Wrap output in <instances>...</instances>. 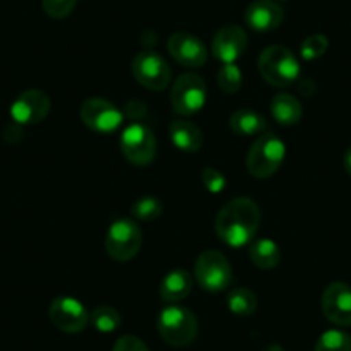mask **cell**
Returning <instances> with one entry per match:
<instances>
[{"mask_svg":"<svg viewBox=\"0 0 351 351\" xmlns=\"http://www.w3.org/2000/svg\"><path fill=\"white\" fill-rule=\"evenodd\" d=\"M327 47H329V40L326 36L312 35L303 40L300 53H302V57L305 60H315L327 52Z\"/></svg>","mask_w":351,"mask_h":351,"instance_id":"4316f807","label":"cell"},{"mask_svg":"<svg viewBox=\"0 0 351 351\" xmlns=\"http://www.w3.org/2000/svg\"><path fill=\"white\" fill-rule=\"evenodd\" d=\"M217 83L222 92L228 93V95H232V93L238 92L243 84L241 69L234 62L222 64L217 73Z\"/></svg>","mask_w":351,"mask_h":351,"instance_id":"d4e9b609","label":"cell"},{"mask_svg":"<svg viewBox=\"0 0 351 351\" xmlns=\"http://www.w3.org/2000/svg\"><path fill=\"white\" fill-rule=\"evenodd\" d=\"M260 228V208L252 198L238 197L224 205L215 219V232L226 245H250Z\"/></svg>","mask_w":351,"mask_h":351,"instance_id":"6da1fadb","label":"cell"},{"mask_svg":"<svg viewBox=\"0 0 351 351\" xmlns=\"http://www.w3.org/2000/svg\"><path fill=\"white\" fill-rule=\"evenodd\" d=\"M263 351H285L281 346H278V344H271V346H267Z\"/></svg>","mask_w":351,"mask_h":351,"instance_id":"d6a6232c","label":"cell"},{"mask_svg":"<svg viewBox=\"0 0 351 351\" xmlns=\"http://www.w3.org/2000/svg\"><path fill=\"white\" fill-rule=\"evenodd\" d=\"M50 102L49 95L42 90H26L11 106V117L16 124H38L49 116Z\"/></svg>","mask_w":351,"mask_h":351,"instance_id":"7c38bea8","label":"cell"},{"mask_svg":"<svg viewBox=\"0 0 351 351\" xmlns=\"http://www.w3.org/2000/svg\"><path fill=\"white\" fill-rule=\"evenodd\" d=\"M80 117L95 133H114L121 126L124 114L106 99H88L80 107Z\"/></svg>","mask_w":351,"mask_h":351,"instance_id":"30bf717a","label":"cell"},{"mask_svg":"<svg viewBox=\"0 0 351 351\" xmlns=\"http://www.w3.org/2000/svg\"><path fill=\"white\" fill-rule=\"evenodd\" d=\"M207 100V86L198 74H181L171 92V104L180 116H193L204 109Z\"/></svg>","mask_w":351,"mask_h":351,"instance_id":"ba28073f","label":"cell"},{"mask_svg":"<svg viewBox=\"0 0 351 351\" xmlns=\"http://www.w3.org/2000/svg\"><path fill=\"white\" fill-rule=\"evenodd\" d=\"M322 312L334 326H351V288L346 282H330L324 289Z\"/></svg>","mask_w":351,"mask_h":351,"instance_id":"4fadbf2b","label":"cell"},{"mask_svg":"<svg viewBox=\"0 0 351 351\" xmlns=\"http://www.w3.org/2000/svg\"><path fill=\"white\" fill-rule=\"evenodd\" d=\"M114 351H150L147 344L136 336H123L114 344Z\"/></svg>","mask_w":351,"mask_h":351,"instance_id":"f546056e","label":"cell"},{"mask_svg":"<svg viewBox=\"0 0 351 351\" xmlns=\"http://www.w3.org/2000/svg\"><path fill=\"white\" fill-rule=\"evenodd\" d=\"M202 181L210 193H221L226 188V178L221 171L214 167H205L202 171Z\"/></svg>","mask_w":351,"mask_h":351,"instance_id":"f1b7e54d","label":"cell"},{"mask_svg":"<svg viewBox=\"0 0 351 351\" xmlns=\"http://www.w3.org/2000/svg\"><path fill=\"white\" fill-rule=\"evenodd\" d=\"M77 0H42L43 11L53 19H64L74 11Z\"/></svg>","mask_w":351,"mask_h":351,"instance_id":"83f0119b","label":"cell"},{"mask_svg":"<svg viewBox=\"0 0 351 351\" xmlns=\"http://www.w3.org/2000/svg\"><path fill=\"white\" fill-rule=\"evenodd\" d=\"M229 128L232 133L238 136H255L265 131L267 128V121L262 114L255 112L252 109H239L229 117Z\"/></svg>","mask_w":351,"mask_h":351,"instance_id":"ffe728a7","label":"cell"},{"mask_svg":"<svg viewBox=\"0 0 351 351\" xmlns=\"http://www.w3.org/2000/svg\"><path fill=\"white\" fill-rule=\"evenodd\" d=\"M195 278L198 285L210 293L226 291L232 282V267L226 255L215 250L200 253L195 263Z\"/></svg>","mask_w":351,"mask_h":351,"instance_id":"8992f818","label":"cell"},{"mask_svg":"<svg viewBox=\"0 0 351 351\" xmlns=\"http://www.w3.org/2000/svg\"><path fill=\"white\" fill-rule=\"evenodd\" d=\"M131 69L134 80L152 92H160L171 83L172 71L167 60L154 50H143L138 53L133 59Z\"/></svg>","mask_w":351,"mask_h":351,"instance_id":"9c48e42d","label":"cell"},{"mask_svg":"<svg viewBox=\"0 0 351 351\" xmlns=\"http://www.w3.org/2000/svg\"><path fill=\"white\" fill-rule=\"evenodd\" d=\"M250 260L255 267L262 269V271H271V269L278 267L281 262V250L272 239H256L250 246Z\"/></svg>","mask_w":351,"mask_h":351,"instance_id":"44dd1931","label":"cell"},{"mask_svg":"<svg viewBox=\"0 0 351 351\" xmlns=\"http://www.w3.org/2000/svg\"><path fill=\"white\" fill-rule=\"evenodd\" d=\"M258 71L272 86H289L300 76V62L295 53L282 45H272L258 57Z\"/></svg>","mask_w":351,"mask_h":351,"instance_id":"7a4b0ae2","label":"cell"},{"mask_svg":"<svg viewBox=\"0 0 351 351\" xmlns=\"http://www.w3.org/2000/svg\"><path fill=\"white\" fill-rule=\"evenodd\" d=\"M121 152L133 165H150L157 154L154 131L141 123H133L121 134Z\"/></svg>","mask_w":351,"mask_h":351,"instance_id":"52a82bcc","label":"cell"},{"mask_svg":"<svg viewBox=\"0 0 351 351\" xmlns=\"http://www.w3.org/2000/svg\"><path fill=\"white\" fill-rule=\"evenodd\" d=\"M343 162H344V171H346L348 176L351 178V148H348V150H346Z\"/></svg>","mask_w":351,"mask_h":351,"instance_id":"1f68e13d","label":"cell"},{"mask_svg":"<svg viewBox=\"0 0 351 351\" xmlns=\"http://www.w3.org/2000/svg\"><path fill=\"white\" fill-rule=\"evenodd\" d=\"M90 322L93 324L97 330L100 332H114L123 324V317L112 306H99L90 315Z\"/></svg>","mask_w":351,"mask_h":351,"instance_id":"603a6c76","label":"cell"},{"mask_svg":"<svg viewBox=\"0 0 351 351\" xmlns=\"http://www.w3.org/2000/svg\"><path fill=\"white\" fill-rule=\"evenodd\" d=\"M124 114H126L130 119H140V117H143L145 114H147V107H145L143 102H140V100H131V102L126 104V109H124Z\"/></svg>","mask_w":351,"mask_h":351,"instance_id":"4dcf8cb0","label":"cell"},{"mask_svg":"<svg viewBox=\"0 0 351 351\" xmlns=\"http://www.w3.org/2000/svg\"><path fill=\"white\" fill-rule=\"evenodd\" d=\"M228 306L234 315L248 317L255 313L258 306V298L255 293L248 288H234L228 296Z\"/></svg>","mask_w":351,"mask_h":351,"instance_id":"7402d4cb","label":"cell"},{"mask_svg":"<svg viewBox=\"0 0 351 351\" xmlns=\"http://www.w3.org/2000/svg\"><path fill=\"white\" fill-rule=\"evenodd\" d=\"M164 212V205L155 197H143L134 202L131 207V215L138 221H155Z\"/></svg>","mask_w":351,"mask_h":351,"instance_id":"484cf974","label":"cell"},{"mask_svg":"<svg viewBox=\"0 0 351 351\" xmlns=\"http://www.w3.org/2000/svg\"><path fill=\"white\" fill-rule=\"evenodd\" d=\"M315 351H351V336L343 330H326L317 339Z\"/></svg>","mask_w":351,"mask_h":351,"instance_id":"cb8c5ba5","label":"cell"},{"mask_svg":"<svg viewBox=\"0 0 351 351\" xmlns=\"http://www.w3.org/2000/svg\"><path fill=\"white\" fill-rule=\"evenodd\" d=\"M169 134L176 148L186 154H195L204 145V133L197 124L186 119H176L169 126Z\"/></svg>","mask_w":351,"mask_h":351,"instance_id":"e0dca14e","label":"cell"},{"mask_svg":"<svg viewBox=\"0 0 351 351\" xmlns=\"http://www.w3.org/2000/svg\"><path fill=\"white\" fill-rule=\"evenodd\" d=\"M248 40L241 26L228 25L219 29L212 40V53L222 64L236 62L245 53Z\"/></svg>","mask_w":351,"mask_h":351,"instance_id":"5bb4252c","label":"cell"},{"mask_svg":"<svg viewBox=\"0 0 351 351\" xmlns=\"http://www.w3.org/2000/svg\"><path fill=\"white\" fill-rule=\"evenodd\" d=\"M286 157V145L274 133H265L252 145L246 157V167L250 174L265 180L278 172Z\"/></svg>","mask_w":351,"mask_h":351,"instance_id":"277c9868","label":"cell"},{"mask_svg":"<svg viewBox=\"0 0 351 351\" xmlns=\"http://www.w3.org/2000/svg\"><path fill=\"white\" fill-rule=\"evenodd\" d=\"M285 19V11L274 0H253L245 11V23L248 28L258 33H267L279 28Z\"/></svg>","mask_w":351,"mask_h":351,"instance_id":"2e32d148","label":"cell"},{"mask_svg":"<svg viewBox=\"0 0 351 351\" xmlns=\"http://www.w3.org/2000/svg\"><path fill=\"white\" fill-rule=\"evenodd\" d=\"M193 288L190 272L184 269H176L165 274V278L160 282V296L164 302L176 303L186 298Z\"/></svg>","mask_w":351,"mask_h":351,"instance_id":"ac0fdd59","label":"cell"},{"mask_svg":"<svg viewBox=\"0 0 351 351\" xmlns=\"http://www.w3.org/2000/svg\"><path fill=\"white\" fill-rule=\"evenodd\" d=\"M49 317L57 329L67 334L81 332L90 322V313L86 312L83 303L71 296L53 300L49 306Z\"/></svg>","mask_w":351,"mask_h":351,"instance_id":"8fae6325","label":"cell"},{"mask_svg":"<svg viewBox=\"0 0 351 351\" xmlns=\"http://www.w3.org/2000/svg\"><path fill=\"white\" fill-rule=\"evenodd\" d=\"M271 112L282 126H295L302 121L303 107L300 100L289 93H278L271 102Z\"/></svg>","mask_w":351,"mask_h":351,"instance_id":"d6986e66","label":"cell"},{"mask_svg":"<svg viewBox=\"0 0 351 351\" xmlns=\"http://www.w3.org/2000/svg\"><path fill=\"white\" fill-rule=\"evenodd\" d=\"M162 339L174 348H184L195 341L198 334V320L191 310L184 306H167L157 320Z\"/></svg>","mask_w":351,"mask_h":351,"instance_id":"3957f363","label":"cell"},{"mask_svg":"<svg viewBox=\"0 0 351 351\" xmlns=\"http://www.w3.org/2000/svg\"><path fill=\"white\" fill-rule=\"evenodd\" d=\"M141 241H143V234H141L140 226L133 219L121 217L109 226L106 236V250L110 258L116 262H128L138 255Z\"/></svg>","mask_w":351,"mask_h":351,"instance_id":"5b68a950","label":"cell"},{"mask_svg":"<svg viewBox=\"0 0 351 351\" xmlns=\"http://www.w3.org/2000/svg\"><path fill=\"white\" fill-rule=\"evenodd\" d=\"M167 49L171 56L184 67L197 69L207 62V49L204 42L190 33L180 32L171 35V38L167 40Z\"/></svg>","mask_w":351,"mask_h":351,"instance_id":"9a60e30c","label":"cell"}]
</instances>
